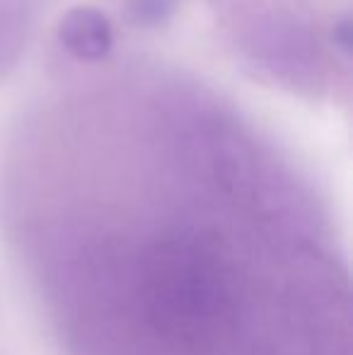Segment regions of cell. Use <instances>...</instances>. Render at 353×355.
Instances as JSON below:
<instances>
[{"mask_svg":"<svg viewBox=\"0 0 353 355\" xmlns=\"http://www.w3.org/2000/svg\"><path fill=\"white\" fill-rule=\"evenodd\" d=\"M58 39L73 58L85 63L102 61L112 53L114 27L107 15L94 8H76L61 19Z\"/></svg>","mask_w":353,"mask_h":355,"instance_id":"obj_1","label":"cell"},{"mask_svg":"<svg viewBox=\"0 0 353 355\" xmlns=\"http://www.w3.org/2000/svg\"><path fill=\"white\" fill-rule=\"evenodd\" d=\"M177 8V0H128L131 19L141 27H157L167 22Z\"/></svg>","mask_w":353,"mask_h":355,"instance_id":"obj_2","label":"cell"},{"mask_svg":"<svg viewBox=\"0 0 353 355\" xmlns=\"http://www.w3.org/2000/svg\"><path fill=\"white\" fill-rule=\"evenodd\" d=\"M332 42H334V49L341 53L344 58L351 56V19L341 17L339 22L332 29Z\"/></svg>","mask_w":353,"mask_h":355,"instance_id":"obj_3","label":"cell"}]
</instances>
